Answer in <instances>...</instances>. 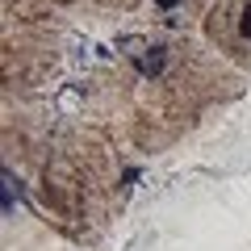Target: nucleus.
<instances>
[{
    "mask_svg": "<svg viewBox=\"0 0 251 251\" xmlns=\"http://www.w3.org/2000/svg\"><path fill=\"white\" fill-rule=\"evenodd\" d=\"M163 59H168V50H159V46H155L147 59H138V72H143V75H159V72H163Z\"/></svg>",
    "mask_w": 251,
    "mask_h": 251,
    "instance_id": "f257e3e1",
    "label": "nucleus"
},
{
    "mask_svg": "<svg viewBox=\"0 0 251 251\" xmlns=\"http://www.w3.org/2000/svg\"><path fill=\"white\" fill-rule=\"evenodd\" d=\"M176 4H180V0H159V9H176Z\"/></svg>",
    "mask_w": 251,
    "mask_h": 251,
    "instance_id": "7ed1b4c3",
    "label": "nucleus"
},
{
    "mask_svg": "<svg viewBox=\"0 0 251 251\" xmlns=\"http://www.w3.org/2000/svg\"><path fill=\"white\" fill-rule=\"evenodd\" d=\"M239 34H243V38H251V4L243 9V17H239Z\"/></svg>",
    "mask_w": 251,
    "mask_h": 251,
    "instance_id": "f03ea898",
    "label": "nucleus"
}]
</instances>
